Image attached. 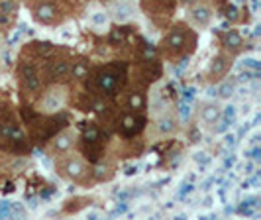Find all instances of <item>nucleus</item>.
Listing matches in <instances>:
<instances>
[{"instance_id": "obj_5", "label": "nucleus", "mask_w": 261, "mask_h": 220, "mask_svg": "<svg viewBox=\"0 0 261 220\" xmlns=\"http://www.w3.org/2000/svg\"><path fill=\"white\" fill-rule=\"evenodd\" d=\"M32 143L28 140L24 122L20 116L18 104L2 92L0 94V152L16 157H24L30 154Z\"/></svg>"}, {"instance_id": "obj_20", "label": "nucleus", "mask_w": 261, "mask_h": 220, "mask_svg": "<svg viewBox=\"0 0 261 220\" xmlns=\"http://www.w3.org/2000/svg\"><path fill=\"white\" fill-rule=\"evenodd\" d=\"M106 14L112 24H132L136 18V4L132 0H106Z\"/></svg>"}, {"instance_id": "obj_7", "label": "nucleus", "mask_w": 261, "mask_h": 220, "mask_svg": "<svg viewBox=\"0 0 261 220\" xmlns=\"http://www.w3.org/2000/svg\"><path fill=\"white\" fill-rule=\"evenodd\" d=\"M32 20L43 28H59L73 20L81 10L79 0H26Z\"/></svg>"}, {"instance_id": "obj_10", "label": "nucleus", "mask_w": 261, "mask_h": 220, "mask_svg": "<svg viewBox=\"0 0 261 220\" xmlns=\"http://www.w3.org/2000/svg\"><path fill=\"white\" fill-rule=\"evenodd\" d=\"M71 61H73V52L65 45H55L53 52L47 55L43 63V77L45 83H59V85H69L71 81Z\"/></svg>"}, {"instance_id": "obj_16", "label": "nucleus", "mask_w": 261, "mask_h": 220, "mask_svg": "<svg viewBox=\"0 0 261 220\" xmlns=\"http://www.w3.org/2000/svg\"><path fill=\"white\" fill-rule=\"evenodd\" d=\"M116 104L124 110L138 112V114H147V104H149V89H145L142 85L130 83L124 87V91L120 92L116 99Z\"/></svg>"}, {"instance_id": "obj_13", "label": "nucleus", "mask_w": 261, "mask_h": 220, "mask_svg": "<svg viewBox=\"0 0 261 220\" xmlns=\"http://www.w3.org/2000/svg\"><path fill=\"white\" fill-rule=\"evenodd\" d=\"M177 6V0H140V10L157 30H165L173 22Z\"/></svg>"}, {"instance_id": "obj_1", "label": "nucleus", "mask_w": 261, "mask_h": 220, "mask_svg": "<svg viewBox=\"0 0 261 220\" xmlns=\"http://www.w3.org/2000/svg\"><path fill=\"white\" fill-rule=\"evenodd\" d=\"M55 43L34 39L20 47L16 65H14V77H16V92H18V108L32 106L38 94L47 85L43 77V63L47 55L53 52Z\"/></svg>"}, {"instance_id": "obj_17", "label": "nucleus", "mask_w": 261, "mask_h": 220, "mask_svg": "<svg viewBox=\"0 0 261 220\" xmlns=\"http://www.w3.org/2000/svg\"><path fill=\"white\" fill-rule=\"evenodd\" d=\"M224 116V110H222V104L216 103V101H200L196 104V110H195V120H196V126L204 132H216L218 124L222 122Z\"/></svg>"}, {"instance_id": "obj_19", "label": "nucleus", "mask_w": 261, "mask_h": 220, "mask_svg": "<svg viewBox=\"0 0 261 220\" xmlns=\"http://www.w3.org/2000/svg\"><path fill=\"white\" fill-rule=\"evenodd\" d=\"M75 148H77V128L71 126V124H67L65 128L59 130L41 150L49 157H55L65 154L69 150H75Z\"/></svg>"}, {"instance_id": "obj_4", "label": "nucleus", "mask_w": 261, "mask_h": 220, "mask_svg": "<svg viewBox=\"0 0 261 220\" xmlns=\"http://www.w3.org/2000/svg\"><path fill=\"white\" fill-rule=\"evenodd\" d=\"M155 47L163 63L181 65L196 53L198 32L193 26H189L185 20H173L163 30Z\"/></svg>"}, {"instance_id": "obj_2", "label": "nucleus", "mask_w": 261, "mask_h": 220, "mask_svg": "<svg viewBox=\"0 0 261 220\" xmlns=\"http://www.w3.org/2000/svg\"><path fill=\"white\" fill-rule=\"evenodd\" d=\"M149 104H147V128L145 140L167 142L175 138L181 130V118L177 110V103L171 94V89L161 85V81L149 89Z\"/></svg>"}, {"instance_id": "obj_6", "label": "nucleus", "mask_w": 261, "mask_h": 220, "mask_svg": "<svg viewBox=\"0 0 261 220\" xmlns=\"http://www.w3.org/2000/svg\"><path fill=\"white\" fill-rule=\"evenodd\" d=\"M18 110H20L24 130H26V136L32 148H39V150L49 142L59 130L71 124L65 110L57 112V114H39V112H34L32 108H18Z\"/></svg>"}, {"instance_id": "obj_14", "label": "nucleus", "mask_w": 261, "mask_h": 220, "mask_svg": "<svg viewBox=\"0 0 261 220\" xmlns=\"http://www.w3.org/2000/svg\"><path fill=\"white\" fill-rule=\"evenodd\" d=\"M185 10H187L185 22L195 28L196 32H202V30H208L210 24L214 22V18L218 14V6L212 0H195Z\"/></svg>"}, {"instance_id": "obj_3", "label": "nucleus", "mask_w": 261, "mask_h": 220, "mask_svg": "<svg viewBox=\"0 0 261 220\" xmlns=\"http://www.w3.org/2000/svg\"><path fill=\"white\" fill-rule=\"evenodd\" d=\"M128 71H130L128 61H124L120 57H112L108 61L92 65L91 73L83 85L94 94V99L98 103L100 101L112 103L128 85Z\"/></svg>"}, {"instance_id": "obj_21", "label": "nucleus", "mask_w": 261, "mask_h": 220, "mask_svg": "<svg viewBox=\"0 0 261 220\" xmlns=\"http://www.w3.org/2000/svg\"><path fill=\"white\" fill-rule=\"evenodd\" d=\"M22 0H0V38L8 36L18 22Z\"/></svg>"}, {"instance_id": "obj_12", "label": "nucleus", "mask_w": 261, "mask_h": 220, "mask_svg": "<svg viewBox=\"0 0 261 220\" xmlns=\"http://www.w3.org/2000/svg\"><path fill=\"white\" fill-rule=\"evenodd\" d=\"M147 128V114L130 112L118 106V112L112 122L110 136L116 140H134V138H145Z\"/></svg>"}, {"instance_id": "obj_22", "label": "nucleus", "mask_w": 261, "mask_h": 220, "mask_svg": "<svg viewBox=\"0 0 261 220\" xmlns=\"http://www.w3.org/2000/svg\"><path fill=\"white\" fill-rule=\"evenodd\" d=\"M92 65H94V61H92L87 53H73L71 81H69V85H83L87 81V77H89V73H91Z\"/></svg>"}, {"instance_id": "obj_23", "label": "nucleus", "mask_w": 261, "mask_h": 220, "mask_svg": "<svg viewBox=\"0 0 261 220\" xmlns=\"http://www.w3.org/2000/svg\"><path fill=\"white\" fill-rule=\"evenodd\" d=\"M177 2H179V6H183V8H187V6H189V4H193L195 0H177Z\"/></svg>"}, {"instance_id": "obj_15", "label": "nucleus", "mask_w": 261, "mask_h": 220, "mask_svg": "<svg viewBox=\"0 0 261 220\" xmlns=\"http://www.w3.org/2000/svg\"><path fill=\"white\" fill-rule=\"evenodd\" d=\"M234 59L236 57H232L230 53L218 50V52L210 57L208 65L204 67V71L200 75V81L204 85H220L224 79L228 77V73L232 71Z\"/></svg>"}, {"instance_id": "obj_9", "label": "nucleus", "mask_w": 261, "mask_h": 220, "mask_svg": "<svg viewBox=\"0 0 261 220\" xmlns=\"http://www.w3.org/2000/svg\"><path fill=\"white\" fill-rule=\"evenodd\" d=\"M53 169L57 177L63 181L79 185V187H91L94 183V165L89 159L79 154L77 150H69L61 156L53 157Z\"/></svg>"}, {"instance_id": "obj_8", "label": "nucleus", "mask_w": 261, "mask_h": 220, "mask_svg": "<svg viewBox=\"0 0 261 220\" xmlns=\"http://www.w3.org/2000/svg\"><path fill=\"white\" fill-rule=\"evenodd\" d=\"M110 134L106 132L96 118L83 120L77 126V150L85 159H89L92 165L106 156L108 145H110Z\"/></svg>"}, {"instance_id": "obj_18", "label": "nucleus", "mask_w": 261, "mask_h": 220, "mask_svg": "<svg viewBox=\"0 0 261 220\" xmlns=\"http://www.w3.org/2000/svg\"><path fill=\"white\" fill-rule=\"evenodd\" d=\"M214 41H216L218 50L230 53L232 57H238V55H242L248 50V39L244 38V34L234 26L216 30L214 32Z\"/></svg>"}, {"instance_id": "obj_11", "label": "nucleus", "mask_w": 261, "mask_h": 220, "mask_svg": "<svg viewBox=\"0 0 261 220\" xmlns=\"http://www.w3.org/2000/svg\"><path fill=\"white\" fill-rule=\"evenodd\" d=\"M69 106V85H59V83H49L43 87V91L38 94L32 108L39 114H57L63 112Z\"/></svg>"}]
</instances>
